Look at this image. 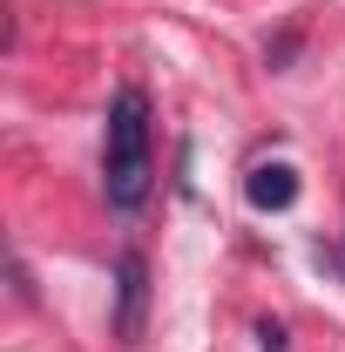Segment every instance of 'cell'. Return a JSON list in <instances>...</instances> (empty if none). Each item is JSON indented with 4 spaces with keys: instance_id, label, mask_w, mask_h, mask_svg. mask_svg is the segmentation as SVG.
I'll list each match as a JSON object with an SVG mask.
<instances>
[{
    "instance_id": "obj_1",
    "label": "cell",
    "mask_w": 345,
    "mask_h": 352,
    "mask_svg": "<svg viewBox=\"0 0 345 352\" xmlns=\"http://www.w3.org/2000/svg\"><path fill=\"white\" fill-rule=\"evenodd\" d=\"M149 183H156V135H149V95L142 88H115L109 102V122H102V197L109 210L135 217L149 204Z\"/></svg>"
},
{
    "instance_id": "obj_2",
    "label": "cell",
    "mask_w": 345,
    "mask_h": 352,
    "mask_svg": "<svg viewBox=\"0 0 345 352\" xmlns=\"http://www.w3.org/2000/svg\"><path fill=\"white\" fill-rule=\"evenodd\" d=\"M142 318H149V258L122 251L115 258V339L142 346Z\"/></svg>"
},
{
    "instance_id": "obj_3",
    "label": "cell",
    "mask_w": 345,
    "mask_h": 352,
    "mask_svg": "<svg viewBox=\"0 0 345 352\" xmlns=\"http://www.w3.org/2000/svg\"><path fill=\"white\" fill-rule=\"evenodd\" d=\"M244 197L258 210H291L298 204V170L291 163H258V170L244 176Z\"/></svg>"
},
{
    "instance_id": "obj_4",
    "label": "cell",
    "mask_w": 345,
    "mask_h": 352,
    "mask_svg": "<svg viewBox=\"0 0 345 352\" xmlns=\"http://www.w3.org/2000/svg\"><path fill=\"white\" fill-rule=\"evenodd\" d=\"M339 271H345V258H339Z\"/></svg>"
}]
</instances>
